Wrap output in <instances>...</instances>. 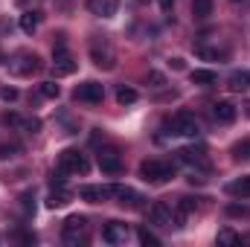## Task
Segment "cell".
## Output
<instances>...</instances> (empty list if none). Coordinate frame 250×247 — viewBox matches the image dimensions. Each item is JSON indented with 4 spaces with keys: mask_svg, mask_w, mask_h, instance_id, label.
<instances>
[{
    "mask_svg": "<svg viewBox=\"0 0 250 247\" xmlns=\"http://www.w3.org/2000/svg\"><path fill=\"white\" fill-rule=\"evenodd\" d=\"M140 178L146 184H166L175 178V169L169 163H160V160H143L140 163Z\"/></svg>",
    "mask_w": 250,
    "mask_h": 247,
    "instance_id": "1",
    "label": "cell"
},
{
    "mask_svg": "<svg viewBox=\"0 0 250 247\" xmlns=\"http://www.w3.org/2000/svg\"><path fill=\"white\" fill-rule=\"evenodd\" d=\"M169 134H181V137H195L198 134V120H195V114H189V111H178L172 120H169Z\"/></svg>",
    "mask_w": 250,
    "mask_h": 247,
    "instance_id": "2",
    "label": "cell"
},
{
    "mask_svg": "<svg viewBox=\"0 0 250 247\" xmlns=\"http://www.w3.org/2000/svg\"><path fill=\"white\" fill-rule=\"evenodd\" d=\"M9 70H12L15 76H32V73L41 70V59H38L35 53H18V56L9 62Z\"/></svg>",
    "mask_w": 250,
    "mask_h": 247,
    "instance_id": "3",
    "label": "cell"
},
{
    "mask_svg": "<svg viewBox=\"0 0 250 247\" xmlns=\"http://www.w3.org/2000/svg\"><path fill=\"white\" fill-rule=\"evenodd\" d=\"M59 166H62L64 172H73V175H87V169H90V163L84 160V154H79L76 148H64L62 157H59Z\"/></svg>",
    "mask_w": 250,
    "mask_h": 247,
    "instance_id": "4",
    "label": "cell"
},
{
    "mask_svg": "<svg viewBox=\"0 0 250 247\" xmlns=\"http://www.w3.org/2000/svg\"><path fill=\"white\" fill-rule=\"evenodd\" d=\"M76 67H79V64L73 62V56L67 53L64 41H59V44L53 47V73H56V76H70V73H76Z\"/></svg>",
    "mask_w": 250,
    "mask_h": 247,
    "instance_id": "5",
    "label": "cell"
},
{
    "mask_svg": "<svg viewBox=\"0 0 250 247\" xmlns=\"http://www.w3.org/2000/svg\"><path fill=\"white\" fill-rule=\"evenodd\" d=\"M90 59H93V64L99 70H114L117 67V56H114V50L105 41H93L90 44Z\"/></svg>",
    "mask_w": 250,
    "mask_h": 247,
    "instance_id": "6",
    "label": "cell"
},
{
    "mask_svg": "<svg viewBox=\"0 0 250 247\" xmlns=\"http://www.w3.org/2000/svg\"><path fill=\"white\" fill-rule=\"evenodd\" d=\"M102 96H105V87H102L99 82H84V84H79V87L73 90V99H76V102H90V105H96V102H102Z\"/></svg>",
    "mask_w": 250,
    "mask_h": 247,
    "instance_id": "7",
    "label": "cell"
},
{
    "mask_svg": "<svg viewBox=\"0 0 250 247\" xmlns=\"http://www.w3.org/2000/svg\"><path fill=\"white\" fill-rule=\"evenodd\" d=\"M148 224L154 227H172V206L166 201H157L148 206Z\"/></svg>",
    "mask_w": 250,
    "mask_h": 247,
    "instance_id": "8",
    "label": "cell"
},
{
    "mask_svg": "<svg viewBox=\"0 0 250 247\" xmlns=\"http://www.w3.org/2000/svg\"><path fill=\"white\" fill-rule=\"evenodd\" d=\"M99 169L108 172V175H120L123 172V157L117 148H102L99 151Z\"/></svg>",
    "mask_w": 250,
    "mask_h": 247,
    "instance_id": "9",
    "label": "cell"
},
{
    "mask_svg": "<svg viewBox=\"0 0 250 247\" xmlns=\"http://www.w3.org/2000/svg\"><path fill=\"white\" fill-rule=\"evenodd\" d=\"M84 215H70L67 221H64V242L67 245H79L82 242V230H84Z\"/></svg>",
    "mask_w": 250,
    "mask_h": 247,
    "instance_id": "10",
    "label": "cell"
},
{
    "mask_svg": "<svg viewBox=\"0 0 250 247\" xmlns=\"http://www.w3.org/2000/svg\"><path fill=\"white\" fill-rule=\"evenodd\" d=\"M102 239H105L108 245H125V242H128V227L120 224V221H108L105 230H102Z\"/></svg>",
    "mask_w": 250,
    "mask_h": 247,
    "instance_id": "11",
    "label": "cell"
},
{
    "mask_svg": "<svg viewBox=\"0 0 250 247\" xmlns=\"http://www.w3.org/2000/svg\"><path fill=\"white\" fill-rule=\"evenodd\" d=\"M178 160L187 163V166H195V169H209L204 148H181V151H178Z\"/></svg>",
    "mask_w": 250,
    "mask_h": 247,
    "instance_id": "12",
    "label": "cell"
},
{
    "mask_svg": "<svg viewBox=\"0 0 250 247\" xmlns=\"http://www.w3.org/2000/svg\"><path fill=\"white\" fill-rule=\"evenodd\" d=\"M108 195H114L111 186H82V189H79V198L87 201V204H102Z\"/></svg>",
    "mask_w": 250,
    "mask_h": 247,
    "instance_id": "13",
    "label": "cell"
},
{
    "mask_svg": "<svg viewBox=\"0 0 250 247\" xmlns=\"http://www.w3.org/2000/svg\"><path fill=\"white\" fill-rule=\"evenodd\" d=\"M114 189V195L120 198V204L128 206V209H140L143 206V195L140 192H134V189H128V186H111Z\"/></svg>",
    "mask_w": 250,
    "mask_h": 247,
    "instance_id": "14",
    "label": "cell"
},
{
    "mask_svg": "<svg viewBox=\"0 0 250 247\" xmlns=\"http://www.w3.org/2000/svg\"><path fill=\"white\" fill-rule=\"evenodd\" d=\"M195 206H198L195 198H181L178 206H175V212H172V224H175V227H184V221L195 212Z\"/></svg>",
    "mask_w": 250,
    "mask_h": 247,
    "instance_id": "15",
    "label": "cell"
},
{
    "mask_svg": "<svg viewBox=\"0 0 250 247\" xmlns=\"http://www.w3.org/2000/svg\"><path fill=\"white\" fill-rule=\"evenodd\" d=\"M87 6L96 18H114L120 9V0H87Z\"/></svg>",
    "mask_w": 250,
    "mask_h": 247,
    "instance_id": "16",
    "label": "cell"
},
{
    "mask_svg": "<svg viewBox=\"0 0 250 247\" xmlns=\"http://www.w3.org/2000/svg\"><path fill=\"white\" fill-rule=\"evenodd\" d=\"M212 117H215L218 123H233V120H236V105L227 102V99H221V102L212 105Z\"/></svg>",
    "mask_w": 250,
    "mask_h": 247,
    "instance_id": "17",
    "label": "cell"
},
{
    "mask_svg": "<svg viewBox=\"0 0 250 247\" xmlns=\"http://www.w3.org/2000/svg\"><path fill=\"white\" fill-rule=\"evenodd\" d=\"M70 198H73V195H70L64 186H56V189L50 192V198H47V206H50V209H62V206L70 204Z\"/></svg>",
    "mask_w": 250,
    "mask_h": 247,
    "instance_id": "18",
    "label": "cell"
},
{
    "mask_svg": "<svg viewBox=\"0 0 250 247\" xmlns=\"http://www.w3.org/2000/svg\"><path fill=\"white\" fill-rule=\"evenodd\" d=\"M38 23H41V15H38V12H23V15H21V29H23L26 35H32V32L38 29Z\"/></svg>",
    "mask_w": 250,
    "mask_h": 247,
    "instance_id": "19",
    "label": "cell"
},
{
    "mask_svg": "<svg viewBox=\"0 0 250 247\" xmlns=\"http://www.w3.org/2000/svg\"><path fill=\"white\" fill-rule=\"evenodd\" d=\"M215 82H218V76H215L212 70H192V84L209 87V84H215Z\"/></svg>",
    "mask_w": 250,
    "mask_h": 247,
    "instance_id": "20",
    "label": "cell"
},
{
    "mask_svg": "<svg viewBox=\"0 0 250 247\" xmlns=\"http://www.w3.org/2000/svg\"><path fill=\"white\" fill-rule=\"evenodd\" d=\"M227 189H230V195H236V198H250V175L239 178V181H233Z\"/></svg>",
    "mask_w": 250,
    "mask_h": 247,
    "instance_id": "21",
    "label": "cell"
},
{
    "mask_svg": "<svg viewBox=\"0 0 250 247\" xmlns=\"http://www.w3.org/2000/svg\"><path fill=\"white\" fill-rule=\"evenodd\" d=\"M192 15L195 18H209L212 15V0H192Z\"/></svg>",
    "mask_w": 250,
    "mask_h": 247,
    "instance_id": "22",
    "label": "cell"
},
{
    "mask_svg": "<svg viewBox=\"0 0 250 247\" xmlns=\"http://www.w3.org/2000/svg\"><path fill=\"white\" fill-rule=\"evenodd\" d=\"M117 102H120V105H134V102H137V90L123 84V87L117 90Z\"/></svg>",
    "mask_w": 250,
    "mask_h": 247,
    "instance_id": "23",
    "label": "cell"
},
{
    "mask_svg": "<svg viewBox=\"0 0 250 247\" xmlns=\"http://www.w3.org/2000/svg\"><path fill=\"white\" fill-rule=\"evenodd\" d=\"M59 93H62V87L56 82H41V96L44 99H59Z\"/></svg>",
    "mask_w": 250,
    "mask_h": 247,
    "instance_id": "24",
    "label": "cell"
},
{
    "mask_svg": "<svg viewBox=\"0 0 250 247\" xmlns=\"http://www.w3.org/2000/svg\"><path fill=\"white\" fill-rule=\"evenodd\" d=\"M137 239H140V245H143V247H157V245H160V239H157L151 230H140V233H137Z\"/></svg>",
    "mask_w": 250,
    "mask_h": 247,
    "instance_id": "25",
    "label": "cell"
},
{
    "mask_svg": "<svg viewBox=\"0 0 250 247\" xmlns=\"http://www.w3.org/2000/svg\"><path fill=\"white\" fill-rule=\"evenodd\" d=\"M242 239L230 230V227H224V230H218V245H239Z\"/></svg>",
    "mask_w": 250,
    "mask_h": 247,
    "instance_id": "26",
    "label": "cell"
},
{
    "mask_svg": "<svg viewBox=\"0 0 250 247\" xmlns=\"http://www.w3.org/2000/svg\"><path fill=\"white\" fill-rule=\"evenodd\" d=\"M230 87H233V90H242V87H248V70H242V73H233V76H230Z\"/></svg>",
    "mask_w": 250,
    "mask_h": 247,
    "instance_id": "27",
    "label": "cell"
},
{
    "mask_svg": "<svg viewBox=\"0 0 250 247\" xmlns=\"http://www.w3.org/2000/svg\"><path fill=\"white\" fill-rule=\"evenodd\" d=\"M18 128H23L26 134H38V131H41V120H35V117L23 120V117H21V125H18Z\"/></svg>",
    "mask_w": 250,
    "mask_h": 247,
    "instance_id": "28",
    "label": "cell"
},
{
    "mask_svg": "<svg viewBox=\"0 0 250 247\" xmlns=\"http://www.w3.org/2000/svg\"><path fill=\"white\" fill-rule=\"evenodd\" d=\"M227 212H230V215H236V218H248L250 206H245V204H230V206H227Z\"/></svg>",
    "mask_w": 250,
    "mask_h": 247,
    "instance_id": "29",
    "label": "cell"
},
{
    "mask_svg": "<svg viewBox=\"0 0 250 247\" xmlns=\"http://www.w3.org/2000/svg\"><path fill=\"white\" fill-rule=\"evenodd\" d=\"M198 56H201V59H209V62H215V59H224L227 53H224V50H207V47H201V50H198Z\"/></svg>",
    "mask_w": 250,
    "mask_h": 247,
    "instance_id": "30",
    "label": "cell"
},
{
    "mask_svg": "<svg viewBox=\"0 0 250 247\" xmlns=\"http://www.w3.org/2000/svg\"><path fill=\"white\" fill-rule=\"evenodd\" d=\"M146 82H148L151 87H163V84H166V79H163V73H157V70H148V76H146Z\"/></svg>",
    "mask_w": 250,
    "mask_h": 247,
    "instance_id": "31",
    "label": "cell"
},
{
    "mask_svg": "<svg viewBox=\"0 0 250 247\" xmlns=\"http://www.w3.org/2000/svg\"><path fill=\"white\" fill-rule=\"evenodd\" d=\"M18 151V143H6V145H0V157L6 160V157H12Z\"/></svg>",
    "mask_w": 250,
    "mask_h": 247,
    "instance_id": "32",
    "label": "cell"
},
{
    "mask_svg": "<svg viewBox=\"0 0 250 247\" xmlns=\"http://www.w3.org/2000/svg\"><path fill=\"white\" fill-rule=\"evenodd\" d=\"M233 151H236V157H250V140H245V143H239V145H236Z\"/></svg>",
    "mask_w": 250,
    "mask_h": 247,
    "instance_id": "33",
    "label": "cell"
},
{
    "mask_svg": "<svg viewBox=\"0 0 250 247\" xmlns=\"http://www.w3.org/2000/svg\"><path fill=\"white\" fill-rule=\"evenodd\" d=\"M0 99L15 102V99H18V90H15V87H3V90H0Z\"/></svg>",
    "mask_w": 250,
    "mask_h": 247,
    "instance_id": "34",
    "label": "cell"
},
{
    "mask_svg": "<svg viewBox=\"0 0 250 247\" xmlns=\"http://www.w3.org/2000/svg\"><path fill=\"white\" fill-rule=\"evenodd\" d=\"M50 184H53V189H56V186H64V169H59V172H53Z\"/></svg>",
    "mask_w": 250,
    "mask_h": 247,
    "instance_id": "35",
    "label": "cell"
},
{
    "mask_svg": "<svg viewBox=\"0 0 250 247\" xmlns=\"http://www.w3.org/2000/svg\"><path fill=\"white\" fill-rule=\"evenodd\" d=\"M21 201H23V209H26V212H29V209H35V204H32V201H35V198H32V192H26Z\"/></svg>",
    "mask_w": 250,
    "mask_h": 247,
    "instance_id": "36",
    "label": "cell"
},
{
    "mask_svg": "<svg viewBox=\"0 0 250 247\" xmlns=\"http://www.w3.org/2000/svg\"><path fill=\"white\" fill-rule=\"evenodd\" d=\"M157 3H160L163 12H172V9H175V0H157Z\"/></svg>",
    "mask_w": 250,
    "mask_h": 247,
    "instance_id": "37",
    "label": "cell"
},
{
    "mask_svg": "<svg viewBox=\"0 0 250 247\" xmlns=\"http://www.w3.org/2000/svg\"><path fill=\"white\" fill-rule=\"evenodd\" d=\"M169 67H172V70H184L187 64H184V59H172V62H169Z\"/></svg>",
    "mask_w": 250,
    "mask_h": 247,
    "instance_id": "38",
    "label": "cell"
},
{
    "mask_svg": "<svg viewBox=\"0 0 250 247\" xmlns=\"http://www.w3.org/2000/svg\"><path fill=\"white\" fill-rule=\"evenodd\" d=\"M230 3H245V0H230Z\"/></svg>",
    "mask_w": 250,
    "mask_h": 247,
    "instance_id": "39",
    "label": "cell"
},
{
    "mask_svg": "<svg viewBox=\"0 0 250 247\" xmlns=\"http://www.w3.org/2000/svg\"><path fill=\"white\" fill-rule=\"evenodd\" d=\"M248 87H250V73H248Z\"/></svg>",
    "mask_w": 250,
    "mask_h": 247,
    "instance_id": "40",
    "label": "cell"
}]
</instances>
